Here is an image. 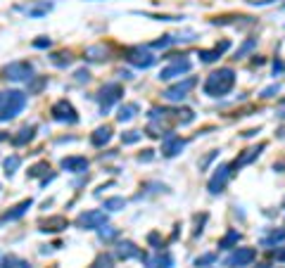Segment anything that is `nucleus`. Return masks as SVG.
<instances>
[{
  "instance_id": "f257e3e1",
  "label": "nucleus",
  "mask_w": 285,
  "mask_h": 268,
  "mask_svg": "<svg viewBox=\"0 0 285 268\" xmlns=\"http://www.w3.org/2000/svg\"><path fill=\"white\" fill-rule=\"evenodd\" d=\"M235 86V72H233L231 67H224V69H216L207 76V81H204V95H209V97H224V95H228Z\"/></svg>"
},
{
  "instance_id": "f03ea898",
  "label": "nucleus",
  "mask_w": 285,
  "mask_h": 268,
  "mask_svg": "<svg viewBox=\"0 0 285 268\" xmlns=\"http://www.w3.org/2000/svg\"><path fill=\"white\" fill-rule=\"evenodd\" d=\"M24 107H26V93H21V90H10V93H5V100H2V105H0V121L15 119Z\"/></svg>"
},
{
  "instance_id": "7ed1b4c3",
  "label": "nucleus",
  "mask_w": 285,
  "mask_h": 268,
  "mask_svg": "<svg viewBox=\"0 0 285 268\" xmlns=\"http://www.w3.org/2000/svg\"><path fill=\"white\" fill-rule=\"evenodd\" d=\"M195 78L193 76H188V78H183V81H178L174 86H169V88L162 93V97L164 100H169V102H181V100H185L188 97V93L195 88Z\"/></svg>"
},
{
  "instance_id": "20e7f679",
  "label": "nucleus",
  "mask_w": 285,
  "mask_h": 268,
  "mask_svg": "<svg viewBox=\"0 0 285 268\" xmlns=\"http://www.w3.org/2000/svg\"><path fill=\"white\" fill-rule=\"evenodd\" d=\"M5 78H10V81H29L31 76H34V64L31 62H26V59H17V62H10L5 69Z\"/></svg>"
},
{
  "instance_id": "39448f33",
  "label": "nucleus",
  "mask_w": 285,
  "mask_h": 268,
  "mask_svg": "<svg viewBox=\"0 0 285 268\" xmlns=\"http://www.w3.org/2000/svg\"><path fill=\"white\" fill-rule=\"evenodd\" d=\"M105 223H107V214L102 209H90V211H83L76 218V226L83 228V230H98Z\"/></svg>"
},
{
  "instance_id": "423d86ee",
  "label": "nucleus",
  "mask_w": 285,
  "mask_h": 268,
  "mask_svg": "<svg viewBox=\"0 0 285 268\" xmlns=\"http://www.w3.org/2000/svg\"><path fill=\"white\" fill-rule=\"evenodd\" d=\"M50 114H53L55 121H62V124H76L79 121L76 109L71 107V102H67V100H57L50 109Z\"/></svg>"
},
{
  "instance_id": "0eeeda50",
  "label": "nucleus",
  "mask_w": 285,
  "mask_h": 268,
  "mask_svg": "<svg viewBox=\"0 0 285 268\" xmlns=\"http://www.w3.org/2000/svg\"><path fill=\"white\" fill-rule=\"evenodd\" d=\"M122 95H124L122 83H105L102 90H100V109H102V114H105L114 102H119V100H122Z\"/></svg>"
},
{
  "instance_id": "6e6552de",
  "label": "nucleus",
  "mask_w": 285,
  "mask_h": 268,
  "mask_svg": "<svg viewBox=\"0 0 285 268\" xmlns=\"http://www.w3.org/2000/svg\"><path fill=\"white\" fill-rule=\"evenodd\" d=\"M231 166L228 164H221L219 169H214V176L209 178V183H207V188H209V192L212 195H219V192H224V188H226V183H228V178H231Z\"/></svg>"
},
{
  "instance_id": "1a4fd4ad",
  "label": "nucleus",
  "mask_w": 285,
  "mask_h": 268,
  "mask_svg": "<svg viewBox=\"0 0 285 268\" xmlns=\"http://www.w3.org/2000/svg\"><path fill=\"white\" fill-rule=\"evenodd\" d=\"M254 259H257V249H254V247H238V249L226 259V266L243 268V266H249Z\"/></svg>"
},
{
  "instance_id": "9d476101",
  "label": "nucleus",
  "mask_w": 285,
  "mask_h": 268,
  "mask_svg": "<svg viewBox=\"0 0 285 268\" xmlns=\"http://www.w3.org/2000/svg\"><path fill=\"white\" fill-rule=\"evenodd\" d=\"M185 147V140L176 135V133H164V138H162V154L166 157V159H171V157H176L178 152Z\"/></svg>"
},
{
  "instance_id": "9b49d317",
  "label": "nucleus",
  "mask_w": 285,
  "mask_h": 268,
  "mask_svg": "<svg viewBox=\"0 0 285 268\" xmlns=\"http://www.w3.org/2000/svg\"><path fill=\"white\" fill-rule=\"evenodd\" d=\"M126 59H128L133 67H138V69H150V67L157 62V57H155V55L150 53V50H142V48H133V50H128Z\"/></svg>"
},
{
  "instance_id": "f8f14e48",
  "label": "nucleus",
  "mask_w": 285,
  "mask_h": 268,
  "mask_svg": "<svg viewBox=\"0 0 285 268\" xmlns=\"http://www.w3.org/2000/svg\"><path fill=\"white\" fill-rule=\"evenodd\" d=\"M190 67H193V64H190V59H181V57H178V59H174L169 67H164V69L160 72V81H171V78H178L181 74L190 72Z\"/></svg>"
},
{
  "instance_id": "ddd939ff",
  "label": "nucleus",
  "mask_w": 285,
  "mask_h": 268,
  "mask_svg": "<svg viewBox=\"0 0 285 268\" xmlns=\"http://www.w3.org/2000/svg\"><path fill=\"white\" fill-rule=\"evenodd\" d=\"M262 150H266V143H259L257 147H249V150H245V152H243L238 159L233 161V164H228V166H231V173H235V171H238V169H243V166H247L249 161H254L259 154H262Z\"/></svg>"
},
{
  "instance_id": "4468645a",
  "label": "nucleus",
  "mask_w": 285,
  "mask_h": 268,
  "mask_svg": "<svg viewBox=\"0 0 285 268\" xmlns=\"http://www.w3.org/2000/svg\"><path fill=\"white\" fill-rule=\"evenodd\" d=\"M62 169L69 171V173H86L88 171V159L86 157H64Z\"/></svg>"
},
{
  "instance_id": "2eb2a0df",
  "label": "nucleus",
  "mask_w": 285,
  "mask_h": 268,
  "mask_svg": "<svg viewBox=\"0 0 285 268\" xmlns=\"http://www.w3.org/2000/svg\"><path fill=\"white\" fill-rule=\"evenodd\" d=\"M67 226H69V221H67L64 216H50L48 221L41 223V230L43 232H60V230H64Z\"/></svg>"
},
{
  "instance_id": "dca6fc26",
  "label": "nucleus",
  "mask_w": 285,
  "mask_h": 268,
  "mask_svg": "<svg viewBox=\"0 0 285 268\" xmlns=\"http://www.w3.org/2000/svg\"><path fill=\"white\" fill-rule=\"evenodd\" d=\"M109 140H112V128H109V126L95 128L93 135H90V145H93V147H105Z\"/></svg>"
},
{
  "instance_id": "f3484780",
  "label": "nucleus",
  "mask_w": 285,
  "mask_h": 268,
  "mask_svg": "<svg viewBox=\"0 0 285 268\" xmlns=\"http://www.w3.org/2000/svg\"><path fill=\"white\" fill-rule=\"evenodd\" d=\"M114 251H117V256H119V259H136V256H141L142 259L141 247H136V245H133V242H128V240H126V242H119Z\"/></svg>"
},
{
  "instance_id": "a211bd4d",
  "label": "nucleus",
  "mask_w": 285,
  "mask_h": 268,
  "mask_svg": "<svg viewBox=\"0 0 285 268\" xmlns=\"http://www.w3.org/2000/svg\"><path fill=\"white\" fill-rule=\"evenodd\" d=\"M36 135V126H24V128H19L17 135H12V145H17V147H21V145L31 143Z\"/></svg>"
},
{
  "instance_id": "6ab92c4d",
  "label": "nucleus",
  "mask_w": 285,
  "mask_h": 268,
  "mask_svg": "<svg viewBox=\"0 0 285 268\" xmlns=\"http://www.w3.org/2000/svg\"><path fill=\"white\" fill-rule=\"evenodd\" d=\"M31 207H34V199H24V202H19L12 211H7V214H5V221H17V218H21V216L26 214Z\"/></svg>"
},
{
  "instance_id": "aec40b11",
  "label": "nucleus",
  "mask_w": 285,
  "mask_h": 268,
  "mask_svg": "<svg viewBox=\"0 0 285 268\" xmlns=\"http://www.w3.org/2000/svg\"><path fill=\"white\" fill-rule=\"evenodd\" d=\"M136 114H138V105H136V102L122 105V107H119V112H117V121H122V124H124V121H131Z\"/></svg>"
},
{
  "instance_id": "412c9836",
  "label": "nucleus",
  "mask_w": 285,
  "mask_h": 268,
  "mask_svg": "<svg viewBox=\"0 0 285 268\" xmlns=\"http://www.w3.org/2000/svg\"><path fill=\"white\" fill-rule=\"evenodd\" d=\"M238 242H240V232L228 230L221 240H219V249H233V247H238Z\"/></svg>"
},
{
  "instance_id": "4be33fe9",
  "label": "nucleus",
  "mask_w": 285,
  "mask_h": 268,
  "mask_svg": "<svg viewBox=\"0 0 285 268\" xmlns=\"http://www.w3.org/2000/svg\"><path fill=\"white\" fill-rule=\"evenodd\" d=\"M171 264H174V259H171V254H169V251L157 254L155 259H147V266L150 268H169Z\"/></svg>"
},
{
  "instance_id": "5701e85b",
  "label": "nucleus",
  "mask_w": 285,
  "mask_h": 268,
  "mask_svg": "<svg viewBox=\"0 0 285 268\" xmlns=\"http://www.w3.org/2000/svg\"><path fill=\"white\" fill-rule=\"evenodd\" d=\"M278 242H285V228H278V230L273 228V230H271V232H268V235H266V237L262 240V245H264V247H271V245H278Z\"/></svg>"
},
{
  "instance_id": "b1692460",
  "label": "nucleus",
  "mask_w": 285,
  "mask_h": 268,
  "mask_svg": "<svg viewBox=\"0 0 285 268\" xmlns=\"http://www.w3.org/2000/svg\"><path fill=\"white\" fill-rule=\"evenodd\" d=\"M107 55H109V50H107L105 45H93V48L86 50V57L93 59V62H102V59H107Z\"/></svg>"
},
{
  "instance_id": "393cba45",
  "label": "nucleus",
  "mask_w": 285,
  "mask_h": 268,
  "mask_svg": "<svg viewBox=\"0 0 285 268\" xmlns=\"http://www.w3.org/2000/svg\"><path fill=\"white\" fill-rule=\"evenodd\" d=\"M45 86H48V76H31V78H29V93H31V95L41 93Z\"/></svg>"
},
{
  "instance_id": "a878e982",
  "label": "nucleus",
  "mask_w": 285,
  "mask_h": 268,
  "mask_svg": "<svg viewBox=\"0 0 285 268\" xmlns=\"http://www.w3.org/2000/svg\"><path fill=\"white\" fill-rule=\"evenodd\" d=\"M98 235H100V240L102 242H109V240H117V235H119V228H112V226H100L98 228Z\"/></svg>"
},
{
  "instance_id": "bb28decb",
  "label": "nucleus",
  "mask_w": 285,
  "mask_h": 268,
  "mask_svg": "<svg viewBox=\"0 0 285 268\" xmlns=\"http://www.w3.org/2000/svg\"><path fill=\"white\" fill-rule=\"evenodd\" d=\"M124 207H126L124 197H109V199H105V207H102V209H107V211H119V209H124Z\"/></svg>"
},
{
  "instance_id": "cd10ccee",
  "label": "nucleus",
  "mask_w": 285,
  "mask_h": 268,
  "mask_svg": "<svg viewBox=\"0 0 285 268\" xmlns=\"http://www.w3.org/2000/svg\"><path fill=\"white\" fill-rule=\"evenodd\" d=\"M174 43H178V38L164 36V38H160V40H152L147 48H155V50H166V48H169V45H174Z\"/></svg>"
},
{
  "instance_id": "c85d7f7f",
  "label": "nucleus",
  "mask_w": 285,
  "mask_h": 268,
  "mask_svg": "<svg viewBox=\"0 0 285 268\" xmlns=\"http://www.w3.org/2000/svg\"><path fill=\"white\" fill-rule=\"evenodd\" d=\"M254 48H257V38H247V40H245V43L238 48V53H235V59H243V57H245L247 53H252Z\"/></svg>"
},
{
  "instance_id": "c756f323",
  "label": "nucleus",
  "mask_w": 285,
  "mask_h": 268,
  "mask_svg": "<svg viewBox=\"0 0 285 268\" xmlns=\"http://www.w3.org/2000/svg\"><path fill=\"white\" fill-rule=\"evenodd\" d=\"M19 164H21V159H19L17 154H12V157H7V159L2 161V169H5V173H7V176H12V173L19 169Z\"/></svg>"
},
{
  "instance_id": "7c9ffc66",
  "label": "nucleus",
  "mask_w": 285,
  "mask_h": 268,
  "mask_svg": "<svg viewBox=\"0 0 285 268\" xmlns=\"http://www.w3.org/2000/svg\"><path fill=\"white\" fill-rule=\"evenodd\" d=\"M50 171V166H48V161H38L36 166L29 169V178H38V176H43V173H48Z\"/></svg>"
},
{
  "instance_id": "2f4dec72",
  "label": "nucleus",
  "mask_w": 285,
  "mask_h": 268,
  "mask_svg": "<svg viewBox=\"0 0 285 268\" xmlns=\"http://www.w3.org/2000/svg\"><path fill=\"white\" fill-rule=\"evenodd\" d=\"M221 55H224V53H221L219 48H214V50H200V59L209 64V62H216V59H219Z\"/></svg>"
},
{
  "instance_id": "473e14b6",
  "label": "nucleus",
  "mask_w": 285,
  "mask_h": 268,
  "mask_svg": "<svg viewBox=\"0 0 285 268\" xmlns=\"http://www.w3.org/2000/svg\"><path fill=\"white\" fill-rule=\"evenodd\" d=\"M142 138V133L141 131H126V133H122V143L124 145H133V143H138Z\"/></svg>"
},
{
  "instance_id": "72a5a7b5",
  "label": "nucleus",
  "mask_w": 285,
  "mask_h": 268,
  "mask_svg": "<svg viewBox=\"0 0 285 268\" xmlns=\"http://www.w3.org/2000/svg\"><path fill=\"white\" fill-rule=\"evenodd\" d=\"M69 62H71L69 53H55L53 55V64H57V67H67Z\"/></svg>"
},
{
  "instance_id": "f704fd0d",
  "label": "nucleus",
  "mask_w": 285,
  "mask_h": 268,
  "mask_svg": "<svg viewBox=\"0 0 285 268\" xmlns=\"http://www.w3.org/2000/svg\"><path fill=\"white\" fill-rule=\"evenodd\" d=\"M90 268H112V256H107V254L98 256V259H95V264H93Z\"/></svg>"
},
{
  "instance_id": "c9c22d12",
  "label": "nucleus",
  "mask_w": 285,
  "mask_h": 268,
  "mask_svg": "<svg viewBox=\"0 0 285 268\" xmlns=\"http://www.w3.org/2000/svg\"><path fill=\"white\" fill-rule=\"evenodd\" d=\"M278 93H281V86H278V83H273V86H268V88L262 90V97H264V100H268V97H276Z\"/></svg>"
},
{
  "instance_id": "e433bc0d",
  "label": "nucleus",
  "mask_w": 285,
  "mask_h": 268,
  "mask_svg": "<svg viewBox=\"0 0 285 268\" xmlns=\"http://www.w3.org/2000/svg\"><path fill=\"white\" fill-rule=\"evenodd\" d=\"M285 72V62L281 57H276V62H273V76H281Z\"/></svg>"
},
{
  "instance_id": "4c0bfd02",
  "label": "nucleus",
  "mask_w": 285,
  "mask_h": 268,
  "mask_svg": "<svg viewBox=\"0 0 285 268\" xmlns=\"http://www.w3.org/2000/svg\"><path fill=\"white\" fill-rule=\"evenodd\" d=\"M214 261H216L214 254H204V256H200V259L195 261V266H204V264H214Z\"/></svg>"
},
{
  "instance_id": "58836bf2",
  "label": "nucleus",
  "mask_w": 285,
  "mask_h": 268,
  "mask_svg": "<svg viewBox=\"0 0 285 268\" xmlns=\"http://www.w3.org/2000/svg\"><path fill=\"white\" fill-rule=\"evenodd\" d=\"M74 78H76L79 83H83V81H88V78H90V72H88V69H79V72L74 74Z\"/></svg>"
},
{
  "instance_id": "ea45409f",
  "label": "nucleus",
  "mask_w": 285,
  "mask_h": 268,
  "mask_svg": "<svg viewBox=\"0 0 285 268\" xmlns=\"http://www.w3.org/2000/svg\"><path fill=\"white\" fill-rule=\"evenodd\" d=\"M34 48H50V38H45V36H41V38H36L34 40Z\"/></svg>"
},
{
  "instance_id": "a19ab883",
  "label": "nucleus",
  "mask_w": 285,
  "mask_h": 268,
  "mask_svg": "<svg viewBox=\"0 0 285 268\" xmlns=\"http://www.w3.org/2000/svg\"><path fill=\"white\" fill-rule=\"evenodd\" d=\"M147 242H150V245H152L155 249H162V245H160V235H157V232H150V235H147Z\"/></svg>"
},
{
  "instance_id": "79ce46f5",
  "label": "nucleus",
  "mask_w": 285,
  "mask_h": 268,
  "mask_svg": "<svg viewBox=\"0 0 285 268\" xmlns=\"http://www.w3.org/2000/svg\"><path fill=\"white\" fill-rule=\"evenodd\" d=\"M15 264H17L15 256H5V261H2V266L0 268H15Z\"/></svg>"
},
{
  "instance_id": "37998d69",
  "label": "nucleus",
  "mask_w": 285,
  "mask_h": 268,
  "mask_svg": "<svg viewBox=\"0 0 285 268\" xmlns=\"http://www.w3.org/2000/svg\"><path fill=\"white\" fill-rule=\"evenodd\" d=\"M152 157H155V154H152V150H145V154H141L138 159H141V161H150Z\"/></svg>"
},
{
  "instance_id": "c03bdc74",
  "label": "nucleus",
  "mask_w": 285,
  "mask_h": 268,
  "mask_svg": "<svg viewBox=\"0 0 285 268\" xmlns=\"http://www.w3.org/2000/svg\"><path fill=\"white\" fill-rule=\"evenodd\" d=\"M257 133H259V128H252V131H245V133H243V138H252V135H257Z\"/></svg>"
},
{
  "instance_id": "a18cd8bd",
  "label": "nucleus",
  "mask_w": 285,
  "mask_h": 268,
  "mask_svg": "<svg viewBox=\"0 0 285 268\" xmlns=\"http://www.w3.org/2000/svg\"><path fill=\"white\" fill-rule=\"evenodd\" d=\"M252 64H257V67H262V64H264V57H259V55H254V59H252Z\"/></svg>"
},
{
  "instance_id": "49530a36",
  "label": "nucleus",
  "mask_w": 285,
  "mask_h": 268,
  "mask_svg": "<svg viewBox=\"0 0 285 268\" xmlns=\"http://www.w3.org/2000/svg\"><path fill=\"white\" fill-rule=\"evenodd\" d=\"M276 259H281V261H285V249H281V251H276Z\"/></svg>"
},
{
  "instance_id": "de8ad7c7",
  "label": "nucleus",
  "mask_w": 285,
  "mask_h": 268,
  "mask_svg": "<svg viewBox=\"0 0 285 268\" xmlns=\"http://www.w3.org/2000/svg\"><path fill=\"white\" fill-rule=\"evenodd\" d=\"M2 140H7V133H5V131H0V143H2Z\"/></svg>"
},
{
  "instance_id": "09e8293b",
  "label": "nucleus",
  "mask_w": 285,
  "mask_h": 268,
  "mask_svg": "<svg viewBox=\"0 0 285 268\" xmlns=\"http://www.w3.org/2000/svg\"><path fill=\"white\" fill-rule=\"evenodd\" d=\"M19 266H21V268H31V266H29V264H24V261H21V264H19Z\"/></svg>"
},
{
  "instance_id": "8fccbe9b",
  "label": "nucleus",
  "mask_w": 285,
  "mask_h": 268,
  "mask_svg": "<svg viewBox=\"0 0 285 268\" xmlns=\"http://www.w3.org/2000/svg\"><path fill=\"white\" fill-rule=\"evenodd\" d=\"M2 100H5V93H0V105H2Z\"/></svg>"
},
{
  "instance_id": "3c124183",
  "label": "nucleus",
  "mask_w": 285,
  "mask_h": 268,
  "mask_svg": "<svg viewBox=\"0 0 285 268\" xmlns=\"http://www.w3.org/2000/svg\"><path fill=\"white\" fill-rule=\"evenodd\" d=\"M281 105H285V97H283V100H281Z\"/></svg>"
}]
</instances>
